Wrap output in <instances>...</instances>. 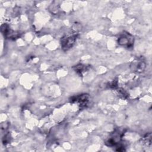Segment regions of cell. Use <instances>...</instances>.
Wrapping results in <instances>:
<instances>
[{"instance_id":"cell-1","label":"cell","mask_w":152,"mask_h":152,"mask_svg":"<svg viewBox=\"0 0 152 152\" xmlns=\"http://www.w3.org/2000/svg\"><path fill=\"white\" fill-rule=\"evenodd\" d=\"M133 39V37L131 34L126 33L121 36L119 37L118 42L120 45L130 47L132 45Z\"/></svg>"},{"instance_id":"cell-3","label":"cell","mask_w":152,"mask_h":152,"mask_svg":"<svg viewBox=\"0 0 152 152\" xmlns=\"http://www.w3.org/2000/svg\"><path fill=\"white\" fill-rule=\"evenodd\" d=\"M75 40V36H70L68 37H64L62 40L61 44L62 47L64 49H68L69 48H71V46L73 45Z\"/></svg>"},{"instance_id":"cell-2","label":"cell","mask_w":152,"mask_h":152,"mask_svg":"<svg viewBox=\"0 0 152 152\" xmlns=\"http://www.w3.org/2000/svg\"><path fill=\"white\" fill-rule=\"evenodd\" d=\"M131 68L133 71L142 72L145 68V62L142 60H137L132 62Z\"/></svg>"}]
</instances>
